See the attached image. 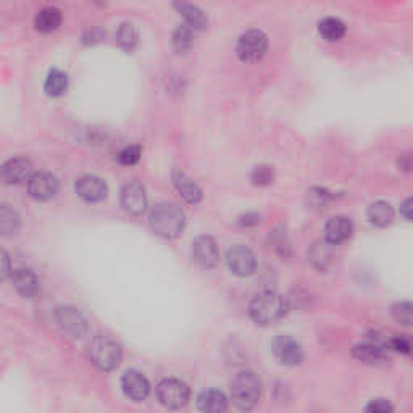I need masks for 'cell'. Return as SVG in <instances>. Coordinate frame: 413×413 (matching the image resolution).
<instances>
[{
	"label": "cell",
	"mask_w": 413,
	"mask_h": 413,
	"mask_svg": "<svg viewBox=\"0 0 413 413\" xmlns=\"http://www.w3.org/2000/svg\"><path fill=\"white\" fill-rule=\"evenodd\" d=\"M191 255L192 260L199 265L200 268H213L217 267L220 260V252L213 237L210 236H197L192 241L191 247Z\"/></svg>",
	"instance_id": "obj_11"
},
{
	"label": "cell",
	"mask_w": 413,
	"mask_h": 413,
	"mask_svg": "<svg viewBox=\"0 0 413 413\" xmlns=\"http://www.w3.org/2000/svg\"><path fill=\"white\" fill-rule=\"evenodd\" d=\"M261 396V381L254 371H241L231 381V401L242 412L257 407Z\"/></svg>",
	"instance_id": "obj_3"
},
{
	"label": "cell",
	"mask_w": 413,
	"mask_h": 413,
	"mask_svg": "<svg viewBox=\"0 0 413 413\" xmlns=\"http://www.w3.org/2000/svg\"><path fill=\"white\" fill-rule=\"evenodd\" d=\"M120 202L123 210L131 217H139L147 210V194L144 186L137 181H130L123 186Z\"/></svg>",
	"instance_id": "obj_10"
},
{
	"label": "cell",
	"mask_w": 413,
	"mask_h": 413,
	"mask_svg": "<svg viewBox=\"0 0 413 413\" xmlns=\"http://www.w3.org/2000/svg\"><path fill=\"white\" fill-rule=\"evenodd\" d=\"M117 40L118 44H120V47H123L125 50L134 49L137 44V30L134 27V25H132V23H123L120 30H118Z\"/></svg>",
	"instance_id": "obj_28"
},
{
	"label": "cell",
	"mask_w": 413,
	"mask_h": 413,
	"mask_svg": "<svg viewBox=\"0 0 413 413\" xmlns=\"http://www.w3.org/2000/svg\"><path fill=\"white\" fill-rule=\"evenodd\" d=\"M174 7H176V10L186 20V26H189L192 31H202L209 25V18L197 5H192V3H176Z\"/></svg>",
	"instance_id": "obj_21"
},
{
	"label": "cell",
	"mask_w": 413,
	"mask_h": 413,
	"mask_svg": "<svg viewBox=\"0 0 413 413\" xmlns=\"http://www.w3.org/2000/svg\"><path fill=\"white\" fill-rule=\"evenodd\" d=\"M272 351L279 364L286 366H297L304 360V349H302L300 342L289 334H279L274 338Z\"/></svg>",
	"instance_id": "obj_8"
},
{
	"label": "cell",
	"mask_w": 413,
	"mask_h": 413,
	"mask_svg": "<svg viewBox=\"0 0 413 413\" xmlns=\"http://www.w3.org/2000/svg\"><path fill=\"white\" fill-rule=\"evenodd\" d=\"M27 192L33 199L45 202L54 199L58 192V180L50 173H33V176L27 180Z\"/></svg>",
	"instance_id": "obj_13"
},
{
	"label": "cell",
	"mask_w": 413,
	"mask_h": 413,
	"mask_svg": "<svg viewBox=\"0 0 413 413\" xmlns=\"http://www.w3.org/2000/svg\"><path fill=\"white\" fill-rule=\"evenodd\" d=\"M353 357L364 364L375 365L381 364L389 355V338H381L379 334L368 336L364 342H359L353 347Z\"/></svg>",
	"instance_id": "obj_7"
},
{
	"label": "cell",
	"mask_w": 413,
	"mask_h": 413,
	"mask_svg": "<svg viewBox=\"0 0 413 413\" xmlns=\"http://www.w3.org/2000/svg\"><path fill=\"white\" fill-rule=\"evenodd\" d=\"M194 33L196 31H192L189 26L186 25H180L174 30L173 38H172V44L176 52L185 54L192 47V44H194Z\"/></svg>",
	"instance_id": "obj_27"
},
{
	"label": "cell",
	"mask_w": 413,
	"mask_h": 413,
	"mask_svg": "<svg viewBox=\"0 0 413 413\" xmlns=\"http://www.w3.org/2000/svg\"><path fill=\"white\" fill-rule=\"evenodd\" d=\"M226 263L233 274L239 278L250 276L257 270V259L249 247L237 244L226 252Z\"/></svg>",
	"instance_id": "obj_9"
},
{
	"label": "cell",
	"mask_w": 413,
	"mask_h": 413,
	"mask_svg": "<svg viewBox=\"0 0 413 413\" xmlns=\"http://www.w3.org/2000/svg\"><path fill=\"white\" fill-rule=\"evenodd\" d=\"M329 246L327 241L320 242V244H316L311 247L310 252V259L314 261V265H316L318 268H324L328 265L329 259H331V250H329Z\"/></svg>",
	"instance_id": "obj_31"
},
{
	"label": "cell",
	"mask_w": 413,
	"mask_h": 413,
	"mask_svg": "<svg viewBox=\"0 0 413 413\" xmlns=\"http://www.w3.org/2000/svg\"><path fill=\"white\" fill-rule=\"evenodd\" d=\"M401 213L405 217V220H408L410 222L412 220V199L408 197V199H405V202H403L402 206H401Z\"/></svg>",
	"instance_id": "obj_38"
},
{
	"label": "cell",
	"mask_w": 413,
	"mask_h": 413,
	"mask_svg": "<svg viewBox=\"0 0 413 413\" xmlns=\"http://www.w3.org/2000/svg\"><path fill=\"white\" fill-rule=\"evenodd\" d=\"M121 389L130 401L141 402L149 396L150 383L141 371L128 370L121 378Z\"/></svg>",
	"instance_id": "obj_14"
},
{
	"label": "cell",
	"mask_w": 413,
	"mask_h": 413,
	"mask_svg": "<svg viewBox=\"0 0 413 413\" xmlns=\"http://www.w3.org/2000/svg\"><path fill=\"white\" fill-rule=\"evenodd\" d=\"M13 287L16 289L18 294H21L23 297L33 299L39 294V279L36 274L27 268H18L12 273Z\"/></svg>",
	"instance_id": "obj_19"
},
{
	"label": "cell",
	"mask_w": 413,
	"mask_h": 413,
	"mask_svg": "<svg viewBox=\"0 0 413 413\" xmlns=\"http://www.w3.org/2000/svg\"><path fill=\"white\" fill-rule=\"evenodd\" d=\"M31 176H33V163L23 157L8 160L0 168V178L5 185H21Z\"/></svg>",
	"instance_id": "obj_15"
},
{
	"label": "cell",
	"mask_w": 413,
	"mask_h": 413,
	"mask_svg": "<svg viewBox=\"0 0 413 413\" xmlns=\"http://www.w3.org/2000/svg\"><path fill=\"white\" fill-rule=\"evenodd\" d=\"M353 233V224L351 220L344 215H338L328 220V223L324 224V241L331 246H338L351 239Z\"/></svg>",
	"instance_id": "obj_17"
},
{
	"label": "cell",
	"mask_w": 413,
	"mask_h": 413,
	"mask_svg": "<svg viewBox=\"0 0 413 413\" xmlns=\"http://www.w3.org/2000/svg\"><path fill=\"white\" fill-rule=\"evenodd\" d=\"M287 314V300L276 291L255 294L249 304V315L259 327H272Z\"/></svg>",
	"instance_id": "obj_1"
},
{
	"label": "cell",
	"mask_w": 413,
	"mask_h": 413,
	"mask_svg": "<svg viewBox=\"0 0 413 413\" xmlns=\"http://www.w3.org/2000/svg\"><path fill=\"white\" fill-rule=\"evenodd\" d=\"M12 274V263H10V257L5 250L0 249V281H3L7 276Z\"/></svg>",
	"instance_id": "obj_36"
},
{
	"label": "cell",
	"mask_w": 413,
	"mask_h": 413,
	"mask_svg": "<svg viewBox=\"0 0 413 413\" xmlns=\"http://www.w3.org/2000/svg\"><path fill=\"white\" fill-rule=\"evenodd\" d=\"M62 12L55 7H45L38 13L36 16L34 25L36 30L40 33H52V31L58 30L62 25Z\"/></svg>",
	"instance_id": "obj_23"
},
{
	"label": "cell",
	"mask_w": 413,
	"mask_h": 413,
	"mask_svg": "<svg viewBox=\"0 0 413 413\" xmlns=\"http://www.w3.org/2000/svg\"><path fill=\"white\" fill-rule=\"evenodd\" d=\"M403 158H405V162H399V165H401V167L403 168V169H410V167H412V163H410V154H403Z\"/></svg>",
	"instance_id": "obj_39"
},
{
	"label": "cell",
	"mask_w": 413,
	"mask_h": 413,
	"mask_svg": "<svg viewBox=\"0 0 413 413\" xmlns=\"http://www.w3.org/2000/svg\"><path fill=\"white\" fill-rule=\"evenodd\" d=\"M91 362L102 371H112L120 365L123 351L121 346L110 336H95L89 346Z\"/></svg>",
	"instance_id": "obj_4"
},
{
	"label": "cell",
	"mask_w": 413,
	"mask_h": 413,
	"mask_svg": "<svg viewBox=\"0 0 413 413\" xmlns=\"http://www.w3.org/2000/svg\"><path fill=\"white\" fill-rule=\"evenodd\" d=\"M55 318H57V323L62 328V331L70 338L80 339L87 331L84 316L75 307H58L57 311H55Z\"/></svg>",
	"instance_id": "obj_12"
},
{
	"label": "cell",
	"mask_w": 413,
	"mask_h": 413,
	"mask_svg": "<svg viewBox=\"0 0 413 413\" xmlns=\"http://www.w3.org/2000/svg\"><path fill=\"white\" fill-rule=\"evenodd\" d=\"M392 316L399 324H402V327H410L413 321V307L410 302L403 300L394 304Z\"/></svg>",
	"instance_id": "obj_30"
},
{
	"label": "cell",
	"mask_w": 413,
	"mask_h": 413,
	"mask_svg": "<svg viewBox=\"0 0 413 413\" xmlns=\"http://www.w3.org/2000/svg\"><path fill=\"white\" fill-rule=\"evenodd\" d=\"M228 407V399L220 389H204L197 396V408H199L200 413H226Z\"/></svg>",
	"instance_id": "obj_18"
},
{
	"label": "cell",
	"mask_w": 413,
	"mask_h": 413,
	"mask_svg": "<svg viewBox=\"0 0 413 413\" xmlns=\"http://www.w3.org/2000/svg\"><path fill=\"white\" fill-rule=\"evenodd\" d=\"M157 399L165 408L180 410L191 401V389L185 381L178 378L162 379L157 386Z\"/></svg>",
	"instance_id": "obj_5"
},
{
	"label": "cell",
	"mask_w": 413,
	"mask_h": 413,
	"mask_svg": "<svg viewBox=\"0 0 413 413\" xmlns=\"http://www.w3.org/2000/svg\"><path fill=\"white\" fill-rule=\"evenodd\" d=\"M150 228L165 239H176L186 226V215L180 205L173 202H160L152 209L149 217Z\"/></svg>",
	"instance_id": "obj_2"
},
{
	"label": "cell",
	"mask_w": 413,
	"mask_h": 413,
	"mask_svg": "<svg viewBox=\"0 0 413 413\" xmlns=\"http://www.w3.org/2000/svg\"><path fill=\"white\" fill-rule=\"evenodd\" d=\"M141 160V147L137 144L132 145H126L125 149L118 154V162L125 167H132Z\"/></svg>",
	"instance_id": "obj_32"
},
{
	"label": "cell",
	"mask_w": 413,
	"mask_h": 413,
	"mask_svg": "<svg viewBox=\"0 0 413 413\" xmlns=\"http://www.w3.org/2000/svg\"><path fill=\"white\" fill-rule=\"evenodd\" d=\"M410 341L402 336L389 338V351L391 352H401V353H410Z\"/></svg>",
	"instance_id": "obj_35"
},
{
	"label": "cell",
	"mask_w": 413,
	"mask_h": 413,
	"mask_svg": "<svg viewBox=\"0 0 413 413\" xmlns=\"http://www.w3.org/2000/svg\"><path fill=\"white\" fill-rule=\"evenodd\" d=\"M107 185L102 178L94 176V174H84L76 181V194L91 204L104 200L107 197Z\"/></svg>",
	"instance_id": "obj_16"
},
{
	"label": "cell",
	"mask_w": 413,
	"mask_h": 413,
	"mask_svg": "<svg viewBox=\"0 0 413 413\" xmlns=\"http://www.w3.org/2000/svg\"><path fill=\"white\" fill-rule=\"evenodd\" d=\"M347 27L339 18L328 16L318 23V33L328 43H338L346 36Z\"/></svg>",
	"instance_id": "obj_24"
},
{
	"label": "cell",
	"mask_w": 413,
	"mask_h": 413,
	"mask_svg": "<svg viewBox=\"0 0 413 413\" xmlns=\"http://www.w3.org/2000/svg\"><path fill=\"white\" fill-rule=\"evenodd\" d=\"M268 49V38L263 31L250 30L241 34L236 45V54L241 62L255 63L263 58Z\"/></svg>",
	"instance_id": "obj_6"
},
{
	"label": "cell",
	"mask_w": 413,
	"mask_h": 413,
	"mask_svg": "<svg viewBox=\"0 0 413 413\" xmlns=\"http://www.w3.org/2000/svg\"><path fill=\"white\" fill-rule=\"evenodd\" d=\"M173 182L176 186V189L182 196V199L189 204H199L202 200V189L196 185L191 178H187L186 173L174 169L173 172Z\"/></svg>",
	"instance_id": "obj_20"
},
{
	"label": "cell",
	"mask_w": 413,
	"mask_h": 413,
	"mask_svg": "<svg viewBox=\"0 0 413 413\" xmlns=\"http://www.w3.org/2000/svg\"><path fill=\"white\" fill-rule=\"evenodd\" d=\"M368 220L371 224H375V226L378 228H384L388 226V224L392 223L394 220V210L389 202L386 200H376L368 206Z\"/></svg>",
	"instance_id": "obj_22"
},
{
	"label": "cell",
	"mask_w": 413,
	"mask_h": 413,
	"mask_svg": "<svg viewBox=\"0 0 413 413\" xmlns=\"http://www.w3.org/2000/svg\"><path fill=\"white\" fill-rule=\"evenodd\" d=\"M331 200V194L327 189H321V187H315V189L309 191V202L311 206L316 209H323L327 206L328 202Z\"/></svg>",
	"instance_id": "obj_33"
},
{
	"label": "cell",
	"mask_w": 413,
	"mask_h": 413,
	"mask_svg": "<svg viewBox=\"0 0 413 413\" xmlns=\"http://www.w3.org/2000/svg\"><path fill=\"white\" fill-rule=\"evenodd\" d=\"M365 413H394V407L388 399L378 397L366 403Z\"/></svg>",
	"instance_id": "obj_34"
},
{
	"label": "cell",
	"mask_w": 413,
	"mask_h": 413,
	"mask_svg": "<svg viewBox=\"0 0 413 413\" xmlns=\"http://www.w3.org/2000/svg\"><path fill=\"white\" fill-rule=\"evenodd\" d=\"M44 89H45V94L50 95V97H62L68 89L67 73H63L62 70H57V68L50 70L47 78H45Z\"/></svg>",
	"instance_id": "obj_25"
},
{
	"label": "cell",
	"mask_w": 413,
	"mask_h": 413,
	"mask_svg": "<svg viewBox=\"0 0 413 413\" xmlns=\"http://www.w3.org/2000/svg\"><path fill=\"white\" fill-rule=\"evenodd\" d=\"M21 218L15 210L8 206H0V234L3 236H12L20 231Z\"/></svg>",
	"instance_id": "obj_26"
},
{
	"label": "cell",
	"mask_w": 413,
	"mask_h": 413,
	"mask_svg": "<svg viewBox=\"0 0 413 413\" xmlns=\"http://www.w3.org/2000/svg\"><path fill=\"white\" fill-rule=\"evenodd\" d=\"M250 180L255 186H270L274 181V169L270 165H257L252 169Z\"/></svg>",
	"instance_id": "obj_29"
},
{
	"label": "cell",
	"mask_w": 413,
	"mask_h": 413,
	"mask_svg": "<svg viewBox=\"0 0 413 413\" xmlns=\"http://www.w3.org/2000/svg\"><path fill=\"white\" fill-rule=\"evenodd\" d=\"M239 223L242 226H250V224H259L260 223V217L257 213H246L242 215Z\"/></svg>",
	"instance_id": "obj_37"
}]
</instances>
